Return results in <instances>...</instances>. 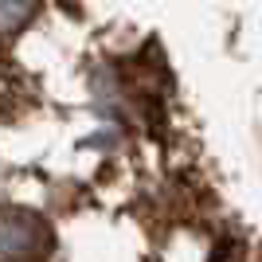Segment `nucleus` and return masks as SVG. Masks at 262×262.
Returning <instances> with one entry per match:
<instances>
[{
    "label": "nucleus",
    "mask_w": 262,
    "mask_h": 262,
    "mask_svg": "<svg viewBox=\"0 0 262 262\" xmlns=\"http://www.w3.org/2000/svg\"><path fill=\"white\" fill-rule=\"evenodd\" d=\"M32 12H35V0H0V35L24 28Z\"/></svg>",
    "instance_id": "nucleus-1"
}]
</instances>
